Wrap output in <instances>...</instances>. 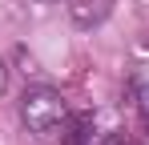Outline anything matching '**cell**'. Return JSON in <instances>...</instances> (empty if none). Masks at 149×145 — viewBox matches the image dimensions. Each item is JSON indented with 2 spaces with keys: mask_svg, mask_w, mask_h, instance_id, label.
Returning <instances> with one entry per match:
<instances>
[{
  "mask_svg": "<svg viewBox=\"0 0 149 145\" xmlns=\"http://www.w3.org/2000/svg\"><path fill=\"white\" fill-rule=\"evenodd\" d=\"M101 145H133V141H129L125 133H105V141H101Z\"/></svg>",
  "mask_w": 149,
  "mask_h": 145,
  "instance_id": "cell-3",
  "label": "cell"
},
{
  "mask_svg": "<svg viewBox=\"0 0 149 145\" xmlns=\"http://www.w3.org/2000/svg\"><path fill=\"white\" fill-rule=\"evenodd\" d=\"M145 133H149V113H145Z\"/></svg>",
  "mask_w": 149,
  "mask_h": 145,
  "instance_id": "cell-5",
  "label": "cell"
},
{
  "mask_svg": "<svg viewBox=\"0 0 149 145\" xmlns=\"http://www.w3.org/2000/svg\"><path fill=\"white\" fill-rule=\"evenodd\" d=\"M4 85H8V72H4V65H0V93H4Z\"/></svg>",
  "mask_w": 149,
  "mask_h": 145,
  "instance_id": "cell-4",
  "label": "cell"
},
{
  "mask_svg": "<svg viewBox=\"0 0 149 145\" xmlns=\"http://www.w3.org/2000/svg\"><path fill=\"white\" fill-rule=\"evenodd\" d=\"M61 145H89V117H77L69 129H65V137Z\"/></svg>",
  "mask_w": 149,
  "mask_h": 145,
  "instance_id": "cell-2",
  "label": "cell"
},
{
  "mask_svg": "<svg viewBox=\"0 0 149 145\" xmlns=\"http://www.w3.org/2000/svg\"><path fill=\"white\" fill-rule=\"evenodd\" d=\"M20 117H24L28 133L36 137H56L69 121V105L56 89H28L20 97Z\"/></svg>",
  "mask_w": 149,
  "mask_h": 145,
  "instance_id": "cell-1",
  "label": "cell"
}]
</instances>
